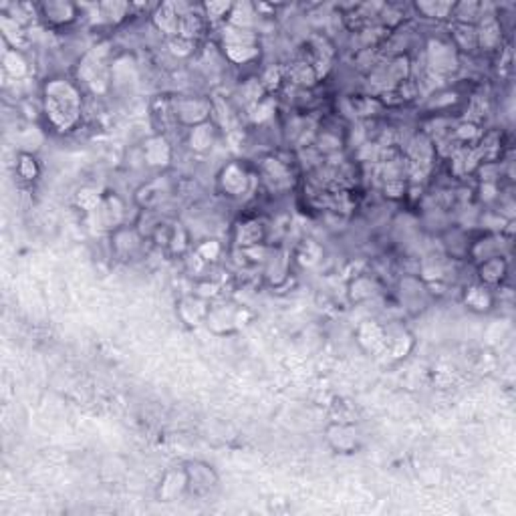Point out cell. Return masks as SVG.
I'll return each mask as SVG.
<instances>
[{
	"label": "cell",
	"mask_w": 516,
	"mask_h": 516,
	"mask_svg": "<svg viewBox=\"0 0 516 516\" xmlns=\"http://www.w3.org/2000/svg\"><path fill=\"white\" fill-rule=\"evenodd\" d=\"M327 442L339 454H353L359 450V434L349 424H333L327 427Z\"/></svg>",
	"instance_id": "8992f818"
},
{
	"label": "cell",
	"mask_w": 516,
	"mask_h": 516,
	"mask_svg": "<svg viewBox=\"0 0 516 516\" xmlns=\"http://www.w3.org/2000/svg\"><path fill=\"white\" fill-rule=\"evenodd\" d=\"M427 63H430L432 71L438 75H450L452 71H456L458 59H456L454 47L448 43H442V40H430Z\"/></svg>",
	"instance_id": "5b68a950"
},
{
	"label": "cell",
	"mask_w": 516,
	"mask_h": 516,
	"mask_svg": "<svg viewBox=\"0 0 516 516\" xmlns=\"http://www.w3.org/2000/svg\"><path fill=\"white\" fill-rule=\"evenodd\" d=\"M19 174L24 178V180H33V178H37V174H38L37 162H35V158H33L31 153H22V155H20Z\"/></svg>",
	"instance_id": "4dcf8cb0"
},
{
	"label": "cell",
	"mask_w": 516,
	"mask_h": 516,
	"mask_svg": "<svg viewBox=\"0 0 516 516\" xmlns=\"http://www.w3.org/2000/svg\"><path fill=\"white\" fill-rule=\"evenodd\" d=\"M222 45H224L226 56L236 65L250 63L252 59L258 56L257 37L248 29H238V26L226 24L222 31Z\"/></svg>",
	"instance_id": "7a4b0ae2"
},
{
	"label": "cell",
	"mask_w": 516,
	"mask_h": 516,
	"mask_svg": "<svg viewBox=\"0 0 516 516\" xmlns=\"http://www.w3.org/2000/svg\"><path fill=\"white\" fill-rule=\"evenodd\" d=\"M198 255L206 260H214L220 255V244L216 240H206L202 246L198 248Z\"/></svg>",
	"instance_id": "836d02e7"
},
{
	"label": "cell",
	"mask_w": 516,
	"mask_h": 516,
	"mask_svg": "<svg viewBox=\"0 0 516 516\" xmlns=\"http://www.w3.org/2000/svg\"><path fill=\"white\" fill-rule=\"evenodd\" d=\"M452 6L448 2H420L416 4V8L424 15V17H434V19H443L452 15Z\"/></svg>",
	"instance_id": "4316f807"
},
{
	"label": "cell",
	"mask_w": 516,
	"mask_h": 516,
	"mask_svg": "<svg viewBox=\"0 0 516 516\" xmlns=\"http://www.w3.org/2000/svg\"><path fill=\"white\" fill-rule=\"evenodd\" d=\"M43 107L56 131H71L81 121L83 113L81 91L65 77L49 79L43 87Z\"/></svg>",
	"instance_id": "6da1fadb"
},
{
	"label": "cell",
	"mask_w": 516,
	"mask_h": 516,
	"mask_svg": "<svg viewBox=\"0 0 516 516\" xmlns=\"http://www.w3.org/2000/svg\"><path fill=\"white\" fill-rule=\"evenodd\" d=\"M144 155H146V162L153 167H164L169 164L172 160V148L167 144V139L164 135H153L146 142V148H144Z\"/></svg>",
	"instance_id": "7c38bea8"
},
{
	"label": "cell",
	"mask_w": 516,
	"mask_h": 516,
	"mask_svg": "<svg viewBox=\"0 0 516 516\" xmlns=\"http://www.w3.org/2000/svg\"><path fill=\"white\" fill-rule=\"evenodd\" d=\"M260 83H262V87H264V89H268V91H271V89H275V87L280 85V71L275 69V67H271V69L264 73V77H262V81H260Z\"/></svg>",
	"instance_id": "e575fe53"
},
{
	"label": "cell",
	"mask_w": 516,
	"mask_h": 516,
	"mask_svg": "<svg viewBox=\"0 0 516 516\" xmlns=\"http://www.w3.org/2000/svg\"><path fill=\"white\" fill-rule=\"evenodd\" d=\"M97 216L101 226L105 228H117L121 220H123V204L117 196H107L103 198L99 208H97Z\"/></svg>",
	"instance_id": "5bb4252c"
},
{
	"label": "cell",
	"mask_w": 516,
	"mask_h": 516,
	"mask_svg": "<svg viewBox=\"0 0 516 516\" xmlns=\"http://www.w3.org/2000/svg\"><path fill=\"white\" fill-rule=\"evenodd\" d=\"M478 131H476V128L474 126H462L460 129H458V137H462V139H466V137H472V135H476Z\"/></svg>",
	"instance_id": "d590c367"
},
{
	"label": "cell",
	"mask_w": 516,
	"mask_h": 516,
	"mask_svg": "<svg viewBox=\"0 0 516 516\" xmlns=\"http://www.w3.org/2000/svg\"><path fill=\"white\" fill-rule=\"evenodd\" d=\"M180 19H182V13L178 10L176 2H166L162 6H158V10L153 13L155 26L172 38L180 35Z\"/></svg>",
	"instance_id": "ba28073f"
},
{
	"label": "cell",
	"mask_w": 516,
	"mask_h": 516,
	"mask_svg": "<svg viewBox=\"0 0 516 516\" xmlns=\"http://www.w3.org/2000/svg\"><path fill=\"white\" fill-rule=\"evenodd\" d=\"M40 15L43 19L55 26H63V24H71L75 19H77V13L79 8L71 4V2H61V0H55V2H43L40 6Z\"/></svg>",
	"instance_id": "52a82bcc"
},
{
	"label": "cell",
	"mask_w": 516,
	"mask_h": 516,
	"mask_svg": "<svg viewBox=\"0 0 516 516\" xmlns=\"http://www.w3.org/2000/svg\"><path fill=\"white\" fill-rule=\"evenodd\" d=\"M498 31H500V29H498L496 20L484 22L482 29L478 31V47L480 45H482V47H494L498 43V38H500Z\"/></svg>",
	"instance_id": "f1b7e54d"
},
{
	"label": "cell",
	"mask_w": 516,
	"mask_h": 516,
	"mask_svg": "<svg viewBox=\"0 0 516 516\" xmlns=\"http://www.w3.org/2000/svg\"><path fill=\"white\" fill-rule=\"evenodd\" d=\"M452 15L456 17L458 24H474V20L480 17L478 2H460L452 6Z\"/></svg>",
	"instance_id": "d4e9b609"
},
{
	"label": "cell",
	"mask_w": 516,
	"mask_h": 516,
	"mask_svg": "<svg viewBox=\"0 0 516 516\" xmlns=\"http://www.w3.org/2000/svg\"><path fill=\"white\" fill-rule=\"evenodd\" d=\"M264 224L258 220H248L244 224H240L238 230H236V242H238L242 248H252L258 246L262 240H264Z\"/></svg>",
	"instance_id": "9a60e30c"
},
{
	"label": "cell",
	"mask_w": 516,
	"mask_h": 516,
	"mask_svg": "<svg viewBox=\"0 0 516 516\" xmlns=\"http://www.w3.org/2000/svg\"><path fill=\"white\" fill-rule=\"evenodd\" d=\"M454 43L458 49L474 51L478 47V29L474 24H456L454 26Z\"/></svg>",
	"instance_id": "ffe728a7"
},
{
	"label": "cell",
	"mask_w": 516,
	"mask_h": 516,
	"mask_svg": "<svg viewBox=\"0 0 516 516\" xmlns=\"http://www.w3.org/2000/svg\"><path fill=\"white\" fill-rule=\"evenodd\" d=\"M377 293V287L375 282L367 277H359L353 280L351 284V298L353 301H365L369 296H373Z\"/></svg>",
	"instance_id": "484cf974"
},
{
	"label": "cell",
	"mask_w": 516,
	"mask_h": 516,
	"mask_svg": "<svg viewBox=\"0 0 516 516\" xmlns=\"http://www.w3.org/2000/svg\"><path fill=\"white\" fill-rule=\"evenodd\" d=\"M95 10H97V15L103 20L117 24V22H121V20L126 19L129 6L126 2H101V4L95 6Z\"/></svg>",
	"instance_id": "603a6c76"
},
{
	"label": "cell",
	"mask_w": 516,
	"mask_h": 516,
	"mask_svg": "<svg viewBox=\"0 0 516 516\" xmlns=\"http://www.w3.org/2000/svg\"><path fill=\"white\" fill-rule=\"evenodd\" d=\"M220 184L222 190L228 194V196H240L246 192L248 188V174L246 169L238 164H228V166L222 169L220 174Z\"/></svg>",
	"instance_id": "30bf717a"
},
{
	"label": "cell",
	"mask_w": 516,
	"mask_h": 516,
	"mask_svg": "<svg viewBox=\"0 0 516 516\" xmlns=\"http://www.w3.org/2000/svg\"><path fill=\"white\" fill-rule=\"evenodd\" d=\"M188 492V478H185V470H169L166 472V476L160 482V490L158 494L164 502H172V500H178Z\"/></svg>",
	"instance_id": "9c48e42d"
},
{
	"label": "cell",
	"mask_w": 516,
	"mask_h": 516,
	"mask_svg": "<svg viewBox=\"0 0 516 516\" xmlns=\"http://www.w3.org/2000/svg\"><path fill=\"white\" fill-rule=\"evenodd\" d=\"M202 8H204V17H206V20L216 22V20L228 19L232 4H230V2H206Z\"/></svg>",
	"instance_id": "83f0119b"
},
{
	"label": "cell",
	"mask_w": 516,
	"mask_h": 516,
	"mask_svg": "<svg viewBox=\"0 0 516 516\" xmlns=\"http://www.w3.org/2000/svg\"><path fill=\"white\" fill-rule=\"evenodd\" d=\"M169 49H172V53L178 56H188L192 55V51H194V40H190V38L184 37H174L169 38Z\"/></svg>",
	"instance_id": "1f68e13d"
},
{
	"label": "cell",
	"mask_w": 516,
	"mask_h": 516,
	"mask_svg": "<svg viewBox=\"0 0 516 516\" xmlns=\"http://www.w3.org/2000/svg\"><path fill=\"white\" fill-rule=\"evenodd\" d=\"M252 22H255V8H252V4H248V2L232 4L230 15H228V24L238 26V29H248V31H250Z\"/></svg>",
	"instance_id": "44dd1931"
},
{
	"label": "cell",
	"mask_w": 516,
	"mask_h": 516,
	"mask_svg": "<svg viewBox=\"0 0 516 516\" xmlns=\"http://www.w3.org/2000/svg\"><path fill=\"white\" fill-rule=\"evenodd\" d=\"M77 202H79L81 208H85V210H97L99 204H101V198H99V194L93 192V190H83V192H79Z\"/></svg>",
	"instance_id": "d6a6232c"
},
{
	"label": "cell",
	"mask_w": 516,
	"mask_h": 516,
	"mask_svg": "<svg viewBox=\"0 0 516 516\" xmlns=\"http://www.w3.org/2000/svg\"><path fill=\"white\" fill-rule=\"evenodd\" d=\"M214 139H216V128L210 121L200 123V126L192 128V131H190V146H192V149H196V151L210 149L212 144H214Z\"/></svg>",
	"instance_id": "ac0fdd59"
},
{
	"label": "cell",
	"mask_w": 516,
	"mask_h": 516,
	"mask_svg": "<svg viewBox=\"0 0 516 516\" xmlns=\"http://www.w3.org/2000/svg\"><path fill=\"white\" fill-rule=\"evenodd\" d=\"M2 65H4L6 73L10 75V77H15V79H22L24 75L29 73V65H26L24 56L20 55L17 49H8L4 53Z\"/></svg>",
	"instance_id": "7402d4cb"
},
{
	"label": "cell",
	"mask_w": 516,
	"mask_h": 516,
	"mask_svg": "<svg viewBox=\"0 0 516 516\" xmlns=\"http://www.w3.org/2000/svg\"><path fill=\"white\" fill-rule=\"evenodd\" d=\"M204 29H206V17L204 15L194 13L192 8L185 15H182V19H180V37L196 40L204 33Z\"/></svg>",
	"instance_id": "e0dca14e"
},
{
	"label": "cell",
	"mask_w": 516,
	"mask_h": 516,
	"mask_svg": "<svg viewBox=\"0 0 516 516\" xmlns=\"http://www.w3.org/2000/svg\"><path fill=\"white\" fill-rule=\"evenodd\" d=\"M262 176H264V182L271 190H287L291 188V172L289 167L284 166L282 162L278 160H266L262 164Z\"/></svg>",
	"instance_id": "8fae6325"
},
{
	"label": "cell",
	"mask_w": 516,
	"mask_h": 516,
	"mask_svg": "<svg viewBox=\"0 0 516 516\" xmlns=\"http://www.w3.org/2000/svg\"><path fill=\"white\" fill-rule=\"evenodd\" d=\"M208 313H210V307L200 296H185L180 303V317L188 325H194V327L200 325L208 319Z\"/></svg>",
	"instance_id": "4fadbf2b"
},
{
	"label": "cell",
	"mask_w": 516,
	"mask_h": 516,
	"mask_svg": "<svg viewBox=\"0 0 516 516\" xmlns=\"http://www.w3.org/2000/svg\"><path fill=\"white\" fill-rule=\"evenodd\" d=\"M357 337H359V343L365 347V349H377L384 345L386 341V331L375 323V321H367L359 327L357 331Z\"/></svg>",
	"instance_id": "d6986e66"
},
{
	"label": "cell",
	"mask_w": 516,
	"mask_h": 516,
	"mask_svg": "<svg viewBox=\"0 0 516 516\" xmlns=\"http://www.w3.org/2000/svg\"><path fill=\"white\" fill-rule=\"evenodd\" d=\"M210 113H212L210 101L200 99V97H184V99L176 101V105H174V117L190 128L206 123Z\"/></svg>",
	"instance_id": "3957f363"
},
{
	"label": "cell",
	"mask_w": 516,
	"mask_h": 516,
	"mask_svg": "<svg viewBox=\"0 0 516 516\" xmlns=\"http://www.w3.org/2000/svg\"><path fill=\"white\" fill-rule=\"evenodd\" d=\"M464 301L472 311H488L492 307V295L486 287H470Z\"/></svg>",
	"instance_id": "cb8c5ba5"
},
{
	"label": "cell",
	"mask_w": 516,
	"mask_h": 516,
	"mask_svg": "<svg viewBox=\"0 0 516 516\" xmlns=\"http://www.w3.org/2000/svg\"><path fill=\"white\" fill-rule=\"evenodd\" d=\"M317 77H319V75H317V69H314L313 65H309V63H301L295 71H293L295 83L303 85V87H311L314 81H317Z\"/></svg>",
	"instance_id": "f546056e"
},
{
	"label": "cell",
	"mask_w": 516,
	"mask_h": 516,
	"mask_svg": "<svg viewBox=\"0 0 516 516\" xmlns=\"http://www.w3.org/2000/svg\"><path fill=\"white\" fill-rule=\"evenodd\" d=\"M185 478H188V492L196 494V496H204L210 490L216 488L218 484V476L212 470V466L204 464V462H190L184 466Z\"/></svg>",
	"instance_id": "277c9868"
},
{
	"label": "cell",
	"mask_w": 516,
	"mask_h": 516,
	"mask_svg": "<svg viewBox=\"0 0 516 516\" xmlns=\"http://www.w3.org/2000/svg\"><path fill=\"white\" fill-rule=\"evenodd\" d=\"M480 280L484 284H498L506 275V262L500 257L486 258L478 268Z\"/></svg>",
	"instance_id": "2e32d148"
}]
</instances>
